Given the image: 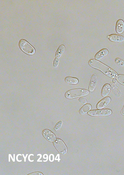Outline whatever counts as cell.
Masks as SVG:
<instances>
[{"instance_id": "cell-14", "label": "cell", "mask_w": 124, "mask_h": 175, "mask_svg": "<svg viewBox=\"0 0 124 175\" xmlns=\"http://www.w3.org/2000/svg\"><path fill=\"white\" fill-rule=\"evenodd\" d=\"M65 81L67 83L72 84H76L77 83L78 81V79L77 78L70 76L66 77L65 79Z\"/></svg>"}, {"instance_id": "cell-8", "label": "cell", "mask_w": 124, "mask_h": 175, "mask_svg": "<svg viewBox=\"0 0 124 175\" xmlns=\"http://www.w3.org/2000/svg\"><path fill=\"white\" fill-rule=\"evenodd\" d=\"M97 77L95 74L91 76L89 84V89L90 91H93L95 89L97 83Z\"/></svg>"}, {"instance_id": "cell-6", "label": "cell", "mask_w": 124, "mask_h": 175, "mask_svg": "<svg viewBox=\"0 0 124 175\" xmlns=\"http://www.w3.org/2000/svg\"><path fill=\"white\" fill-rule=\"evenodd\" d=\"M110 100L111 99L109 97H107L104 98L97 103V108L99 109L103 108L109 103Z\"/></svg>"}, {"instance_id": "cell-28", "label": "cell", "mask_w": 124, "mask_h": 175, "mask_svg": "<svg viewBox=\"0 0 124 175\" xmlns=\"http://www.w3.org/2000/svg\"><path fill=\"white\" fill-rule=\"evenodd\" d=\"M9 154V155H10V157H11V159H12V161H13V162H15V161H14V159H13V158L12 157V156L11 155V154Z\"/></svg>"}, {"instance_id": "cell-10", "label": "cell", "mask_w": 124, "mask_h": 175, "mask_svg": "<svg viewBox=\"0 0 124 175\" xmlns=\"http://www.w3.org/2000/svg\"><path fill=\"white\" fill-rule=\"evenodd\" d=\"M108 53V49L106 48H104L100 50L96 54L94 58L97 60H99L107 56Z\"/></svg>"}, {"instance_id": "cell-12", "label": "cell", "mask_w": 124, "mask_h": 175, "mask_svg": "<svg viewBox=\"0 0 124 175\" xmlns=\"http://www.w3.org/2000/svg\"><path fill=\"white\" fill-rule=\"evenodd\" d=\"M110 84L111 87L114 94L117 97H120L121 95V92L118 88L113 82H111Z\"/></svg>"}, {"instance_id": "cell-3", "label": "cell", "mask_w": 124, "mask_h": 175, "mask_svg": "<svg viewBox=\"0 0 124 175\" xmlns=\"http://www.w3.org/2000/svg\"><path fill=\"white\" fill-rule=\"evenodd\" d=\"M111 110L108 108L93 110L89 111L88 113L92 116L95 117L107 116L112 113Z\"/></svg>"}, {"instance_id": "cell-7", "label": "cell", "mask_w": 124, "mask_h": 175, "mask_svg": "<svg viewBox=\"0 0 124 175\" xmlns=\"http://www.w3.org/2000/svg\"><path fill=\"white\" fill-rule=\"evenodd\" d=\"M108 37L111 41L114 42H122L124 41V37L122 36L116 34L110 35Z\"/></svg>"}, {"instance_id": "cell-15", "label": "cell", "mask_w": 124, "mask_h": 175, "mask_svg": "<svg viewBox=\"0 0 124 175\" xmlns=\"http://www.w3.org/2000/svg\"><path fill=\"white\" fill-rule=\"evenodd\" d=\"M65 47L63 45H60L59 47L55 53V56L58 58H60L63 52Z\"/></svg>"}, {"instance_id": "cell-24", "label": "cell", "mask_w": 124, "mask_h": 175, "mask_svg": "<svg viewBox=\"0 0 124 175\" xmlns=\"http://www.w3.org/2000/svg\"><path fill=\"white\" fill-rule=\"evenodd\" d=\"M19 155L22 156V155L21 154H18L17 155V156H16V160L17 161V162H21L22 161V160H18V157Z\"/></svg>"}, {"instance_id": "cell-18", "label": "cell", "mask_w": 124, "mask_h": 175, "mask_svg": "<svg viewBox=\"0 0 124 175\" xmlns=\"http://www.w3.org/2000/svg\"><path fill=\"white\" fill-rule=\"evenodd\" d=\"M62 125V121H58L54 127V130L55 131L59 130L61 127Z\"/></svg>"}, {"instance_id": "cell-30", "label": "cell", "mask_w": 124, "mask_h": 175, "mask_svg": "<svg viewBox=\"0 0 124 175\" xmlns=\"http://www.w3.org/2000/svg\"><path fill=\"white\" fill-rule=\"evenodd\" d=\"M15 154H13V158H14L13 159H14V160L15 161Z\"/></svg>"}, {"instance_id": "cell-20", "label": "cell", "mask_w": 124, "mask_h": 175, "mask_svg": "<svg viewBox=\"0 0 124 175\" xmlns=\"http://www.w3.org/2000/svg\"><path fill=\"white\" fill-rule=\"evenodd\" d=\"M78 101L84 104H85L87 103L86 100L82 97H80L78 99Z\"/></svg>"}, {"instance_id": "cell-9", "label": "cell", "mask_w": 124, "mask_h": 175, "mask_svg": "<svg viewBox=\"0 0 124 175\" xmlns=\"http://www.w3.org/2000/svg\"><path fill=\"white\" fill-rule=\"evenodd\" d=\"M116 30L117 33H122L124 31V22L122 19L118 20L116 23Z\"/></svg>"}, {"instance_id": "cell-17", "label": "cell", "mask_w": 124, "mask_h": 175, "mask_svg": "<svg viewBox=\"0 0 124 175\" xmlns=\"http://www.w3.org/2000/svg\"><path fill=\"white\" fill-rule=\"evenodd\" d=\"M116 78L120 83L124 86V75L121 74L119 75Z\"/></svg>"}, {"instance_id": "cell-16", "label": "cell", "mask_w": 124, "mask_h": 175, "mask_svg": "<svg viewBox=\"0 0 124 175\" xmlns=\"http://www.w3.org/2000/svg\"><path fill=\"white\" fill-rule=\"evenodd\" d=\"M115 61L116 64L119 67H124V60L122 59L119 58H117L115 59Z\"/></svg>"}, {"instance_id": "cell-11", "label": "cell", "mask_w": 124, "mask_h": 175, "mask_svg": "<svg viewBox=\"0 0 124 175\" xmlns=\"http://www.w3.org/2000/svg\"><path fill=\"white\" fill-rule=\"evenodd\" d=\"M111 86L110 85L107 83L103 87L101 92V95L103 97L107 96L111 90Z\"/></svg>"}, {"instance_id": "cell-2", "label": "cell", "mask_w": 124, "mask_h": 175, "mask_svg": "<svg viewBox=\"0 0 124 175\" xmlns=\"http://www.w3.org/2000/svg\"><path fill=\"white\" fill-rule=\"evenodd\" d=\"M19 46L20 49L27 54L32 55L35 53V50L34 48L24 39H21L20 40Z\"/></svg>"}, {"instance_id": "cell-31", "label": "cell", "mask_w": 124, "mask_h": 175, "mask_svg": "<svg viewBox=\"0 0 124 175\" xmlns=\"http://www.w3.org/2000/svg\"><path fill=\"white\" fill-rule=\"evenodd\" d=\"M10 156L9 154V160H8V161L9 162H10Z\"/></svg>"}, {"instance_id": "cell-27", "label": "cell", "mask_w": 124, "mask_h": 175, "mask_svg": "<svg viewBox=\"0 0 124 175\" xmlns=\"http://www.w3.org/2000/svg\"><path fill=\"white\" fill-rule=\"evenodd\" d=\"M121 113L122 115L124 116V105L121 110Z\"/></svg>"}, {"instance_id": "cell-25", "label": "cell", "mask_w": 124, "mask_h": 175, "mask_svg": "<svg viewBox=\"0 0 124 175\" xmlns=\"http://www.w3.org/2000/svg\"><path fill=\"white\" fill-rule=\"evenodd\" d=\"M45 154L46 156V157H43V158H44V159H46V160H45V161L43 160V161L44 162H46L48 160V156L46 154Z\"/></svg>"}, {"instance_id": "cell-21", "label": "cell", "mask_w": 124, "mask_h": 175, "mask_svg": "<svg viewBox=\"0 0 124 175\" xmlns=\"http://www.w3.org/2000/svg\"><path fill=\"white\" fill-rule=\"evenodd\" d=\"M28 175H43V174L41 172H34L28 174Z\"/></svg>"}, {"instance_id": "cell-19", "label": "cell", "mask_w": 124, "mask_h": 175, "mask_svg": "<svg viewBox=\"0 0 124 175\" xmlns=\"http://www.w3.org/2000/svg\"><path fill=\"white\" fill-rule=\"evenodd\" d=\"M59 62V59L58 58H55L53 61V66L55 68L56 67L58 66Z\"/></svg>"}, {"instance_id": "cell-4", "label": "cell", "mask_w": 124, "mask_h": 175, "mask_svg": "<svg viewBox=\"0 0 124 175\" xmlns=\"http://www.w3.org/2000/svg\"><path fill=\"white\" fill-rule=\"evenodd\" d=\"M53 145L58 151L61 154L64 155L67 152V149L65 145L61 139L57 138L53 142Z\"/></svg>"}, {"instance_id": "cell-13", "label": "cell", "mask_w": 124, "mask_h": 175, "mask_svg": "<svg viewBox=\"0 0 124 175\" xmlns=\"http://www.w3.org/2000/svg\"><path fill=\"white\" fill-rule=\"evenodd\" d=\"M91 108V106L90 104H86L80 108L79 110V113L81 115H84L89 111Z\"/></svg>"}, {"instance_id": "cell-26", "label": "cell", "mask_w": 124, "mask_h": 175, "mask_svg": "<svg viewBox=\"0 0 124 175\" xmlns=\"http://www.w3.org/2000/svg\"><path fill=\"white\" fill-rule=\"evenodd\" d=\"M22 155H23V157L24 158V162H26V158L27 157V156L28 155V154H27L26 155V156H25H25H24V154H22Z\"/></svg>"}, {"instance_id": "cell-5", "label": "cell", "mask_w": 124, "mask_h": 175, "mask_svg": "<svg viewBox=\"0 0 124 175\" xmlns=\"http://www.w3.org/2000/svg\"><path fill=\"white\" fill-rule=\"evenodd\" d=\"M42 134L44 137L50 142H53L56 139V136L54 134L48 129H45L43 130L42 132Z\"/></svg>"}, {"instance_id": "cell-29", "label": "cell", "mask_w": 124, "mask_h": 175, "mask_svg": "<svg viewBox=\"0 0 124 175\" xmlns=\"http://www.w3.org/2000/svg\"><path fill=\"white\" fill-rule=\"evenodd\" d=\"M116 80L115 79H113L112 81L114 83H115L116 82Z\"/></svg>"}, {"instance_id": "cell-1", "label": "cell", "mask_w": 124, "mask_h": 175, "mask_svg": "<svg viewBox=\"0 0 124 175\" xmlns=\"http://www.w3.org/2000/svg\"><path fill=\"white\" fill-rule=\"evenodd\" d=\"M89 91L85 89L77 88L69 90L65 93L66 97L68 99L80 96H86L88 94Z\"/></svg>"}, {"instance_id": "cell-23", "label": "cell", "mask_w": 124, "mask_h": 175, "mask_svg": "<svg viewBox=\"0 0 124 175\" xmlns=\"http://www.w3.org/2000/svg\"><path fill=\"white\" fill-rule=\"evenodd\" d=\"M34 156V155L33 154H30L28 156V160L30 162H32L34 161V160H30V156Z\"/></svg>"}, {"instance_id": "cell-22", "label": "cell", "mask_w": 124, "mask_h": 175, "mask_svg": "<svg viewBox=\"0 0 124 175\" xmlns=\"http://www.w3.org/2000/svg\"><path fill=\"white\" fill-rule=\"evenodd\" d=\"M37 156H39L40 157L37 160V161L38 162H42V160H39L41 159L42 157V155L41 154H38L37 155Z\"/></svg>"}]
</instances>
